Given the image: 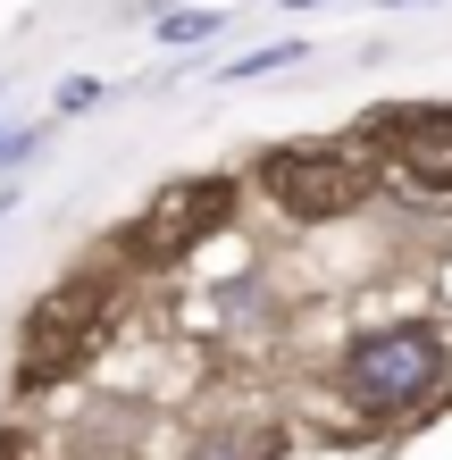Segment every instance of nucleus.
Returning <instances> with one entry per match:
<instances>
[{
	"instance_id": "obj_8",
	"label": "nucleus",
	"mask_w": 452,
	"mask_h": 460,
	"mask_svg": "<svg viewBox=\"0 0 452 460\" xmlns=\"http://www.w3.org/2000/svg\"><path fill=\"white\" fill-rule=\"evenodd\" d=\"M184 460H269V436H226L218 427V436H201Z\"/></svg>"
},
{
	"instance_id": "obj_2",
	"label": "nucleus",
	"mask_w": 452,
	"mask_h": 460,
	"mask_svg": "<svg viewBox=\"0 0 452 460\" xmlns=\"http://www.w3.org/2000/svg\"><path fill=\"white\" fill-rule=\"evenodd\" d=\"M235 201H244V184H235V176H176V184H159V193L135 209V218L110 234V260H118V268H135V277L184 268L209 234L235 218Z\"/></svg>"
},
{
	"instance_id": "obj_4",
	"label": "nucleus",
	"mask_w": 452,
	"mask_h": 460,
	"mask_svg": "<svg viewBox=\"0 0 452 460\" xmlns=\"http://www.w3.org/2000/svg\"><path fill=\"white\" fill-rule=\"evenodd\" d=\"M252 184L285 209V218L318 226V218H352V209H368L377 168H368L360 151H343V143H285V151H269L252 168Z\"/></svg>"
},
{
	"instance_id": "obj_10",
	"label": "nucleus",
	"mask_w": 452,
	"mask_h": 460,
	"mask_svg": "<svg viewBox=\"0 0 452 460\" xmlns=\"http://www.w3.org/2000/svg\"><path fill=\"white\" fill-rule=\"evenodd\" d=\"M50 143V126H0V176H9V168H25V159H34Z\"/></svg>"
},
{
	"instance_id": "obj_11",
	"label": "nucleus",
	"mask_w": 452,
	"mask_h": 460,
	"mask_svg": "<svg viewBox=\"0 0 452 460\" xmlns=\"http://www.w3.org/2000/svg\"><path fill=\"white\" fill-rule=\"evenodd\" d=\"M143 9H151V17H159V9H176V0H143Z\"/></svg>"
},
{
	"instance_id": "obj_7",
	"label": "nucleus",
	"mask_w": 452,
	"mask_h": 460,
	"mask_svg": "<svg viewBox=\"0 0 452 460\" xmlns=\"http://www.w3.org/2000/svg\"><path fill=\"white\" fill-rule=\"evenodd\" d=\"M151 25H159V42H168V50H193L209 34H226V9H159Z\"/></svg>"
},
{
	"instance_id": "obj_6",
	"label": "nucleus",
	"mask_w": 452,
	"mask_h": 460,
	"mask_svg": "<svg viewBox=\"0 0 452 460\" xmlns=\"http://www.w3.org/2000/svg\"><path fill=\"white\" fill-rule=\"evenodd\" d=\"M302 59H310V42H294V34H285V42H260V50H244V59H226L218 75H226V84H260V75L302 67Z\"/></svg>"
},
{
	"instance_id": "obj_9",
	"label": "nucleus",
	"mask_w": 452,
	"mask_h": 460,
	"mask_svg": "<svg viewBox=\"0 0 452 460\" xmlns=\"http://www.w3.org/2000/svg\"><path fill=\"white\" fill-rule=\"evenodd\" d=\"M101 101H110V84H101V75H67L59 101H50V118H84V110H101Z\"/></svg>"
},
{
	"instance_id": "obj_1",
	"label": "nucleus",
	"mask_w": 452,
	"mask_h": 460,
	"mask_svg": "<svg viewBox=\"0 0 452 460\" xmlns=\"http://www.w3.org/2000/svg\"><path fill=\"white\" fill-rule=\"evenodd\" d=\"M118 285H126V268L101 260V268H75V277L42 285L25 302V318H17V394H42L67 368L93 360V343L110 327V310H118Z\"/></svg>"
},
{
	"instance_id": "obj_15",
	"label": "nucleus",
	"mask_w": 452,
	"mask_h": 460,
	"mask_svg": "<svg viewBox=\"0 0 452 460\" xmlns=\"http://www.w3.org/2000/svg\"><path fill=\"white\" fill-rule=\"evenodd\" d=\"M0 93H9V75H0Z\"/></svg>"
},
{
	"instance_id": "obj_14",
	"label": "nucleus",
	"mask_w": 452,
	"mask_h": 460,
	"mask_svg": "<svg viewBox=\"0 0 452 460\" xmlns=\"http://www.w3.org/2000/svg\"><path fill=\"white\" fill-rule=\"evenodd\" d=\"M0 218H9V193H0Z\"/></svg>"
},
{
	"instance_id": "obj_5",
	"label": "nucleus",
	"mask_w": 452,
	"mask_h": 460,
	"mask_svg": "<svg viewBox=\"0 0 452 460\" xmlns=\"http://www.w3.org/2000/svg\"><path fill=\"white\" fill-rule=\"evenodd\" d=\"M368 134H386V159L419 184V193H452V101H403V110H377Z\"/></svg>"
},
{
	"instance_id": "obj_12",
	"label": "nucleus",
	"mask_w": 452,
	"mask_h": 460,
	"mask_svg": "<svg viewBox=\"0 0 452 460\" xmlns=\"http://www.w3.org/2000/svg\"><path fill=\"white\" fill-rule=\"evenodd\" d=\"M285 9H318V0H285Z\"/></svg>"
},
{
	"instance_id": "obj_13",
	"label": "nucleus",
	"mask_w": 452,
	"mask_h": 460,
	"mask_svg": "<svg viewBox=\"0 0 452 460\" xmlns=\"http://www.w3.org/2000/svg\"><path fill=\"white\" fill-rule=\"evenodd\" d=\"M386 9H411V0H386Z\"/></svg>"
},
{
	"instance_id": "obj_3",
	"label": "nucleus",
	"mask_w": 452,
	"mask_h": 460,
	"mask_svg": "<svg viewBox=\"0 0 452 460\" xmlns=\"http://www.w3.org/2000/svg\"><path fill=\"white\" fill-rule=\"evenodd\" d=\"M444 385V335L403 318V327H368L352 351H343V394H352V411L368 419H394L411 411V402H428Z\"/></svg>"
}]
</instances>
